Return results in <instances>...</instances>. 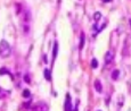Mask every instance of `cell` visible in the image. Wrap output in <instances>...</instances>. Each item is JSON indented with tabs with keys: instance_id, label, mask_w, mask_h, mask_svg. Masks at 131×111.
Instances as JSON below:
<instances>
[{
	"instance_id": "obj_1",
	"label": "cell",
	"mask_w": 131,
	"mask_h": 111,
	"mask_svg": "<svg viewBox=\"0 0 131 111\" xmlns=\"http://www.w3.org/2000/svg\"><path fill=\"white\" fill-rule=\"evenodd\" d=\"M11 49L9 43L6 41V40H1L0 41V57L1 58H7L10 56Z\"/></svg>"
},
{
	"instance_id": "obj_2",
	"label": "cell",
	"mask_w": 131,
	"mask_h": 111,
	"mask_svg": "<svg viewBox=\"0 0 131 111\" xmlns=\"http://www.w3.org/2000/svg\"><path fill=\"white\" fill-rule=\"evenodd\" d=\"M64 108H65V110H66V111L72 110V102H71V96H70V94H66V101H65Z\"/></svg>"
},
{
	"instance_id": "obj_3",
	"label": "cell",
	"mask_w": 131,
	"mask_h": 111,
	"mask_svg": "<svg viewBox=\"0 0 131 111\" xmlns=\"http://www.w3.org/2000/svg\"><path fill=\"white\" fill-rule=\"evenodd\" d=\"M33 110H45V111H47L48 110V107H47V104H45V103H39V104H35V106L33 107Z\"/></svg>"
},
{
	"instance_id": "obj_4",
	"label": "cell",
	"mask_w": 131,
	"mask_h": 111,
	"mask_svg": "<svg viewBox=\"0 0 131 111\" xmlns=\"http://www.w3.org/2000/svg\"><path fill=\"white\" fill-rule=\"evenodd\" d=\"M113 58H114V55H113V52H112V51H108V52L106 53V56H105V62H106V63L112 62Z\"/></svg>"
},
{
	"instance_id": "obj_5",
	"label": "cell",
	"mask_w": 131,
	"mask_h": 111,
	"mask_svg": "<svg viewBox=\"0 0 131 111\" xmlns=\"http://www.w3.org/2000/svg\"><path fill=\"white\" fill-rule=\"evenodd\" d=\"M95 88H96V91L98 93L103 92V85H102V83H100V81H98V79L95 82Z\"/></svg>"
},
{
	"instance_id": "obj_6",
	"label": "cell",
	"mask_w": 131,
	"mask_h": 111,
	"mask_svg": "<svg viewBox=\"0 0 131 111\" xmlns=\"http://www.w3.org/2000/svg\"><path fill=\"white\" fill-rule=\"evenodd\" d=\"M119 76H120V70L115 69V70L112 71V78L114 79V81H116V79L119 78Z\"/></svg>"
},
{
	"instance_id": "obj_7",
	"label": "cell",
	"mask_w": 131,
	"mask_h": 111,
	"mask_svg": "<svg viewBox=\"0 0 131 111\" xmlns=\"http://www.w3.org/2000/svg\"><path fill=\"white\" fill-rule=\"evenodd\" d=\"M43 75H45V78L47 79V81H50L51 79V74H50V70H49V69H45Z\"/></svg>"
},
{
	"instance_id": "obj_8",
	"label": "cell",
	"mask_w": 131,
	"mask_h": 111,
	"mask_svg": "<svg viewBox=\"0 0 131 111\" xmlns=\"http://www.w3.org/2000/svg\"><path fill=\"white\" fill-rule=\"evenodd\" d=\"M57 53H58V43L55 42V45H54V59L57 57Z\"/></svg>"
},
{
	"instance_id": "obj_9",
	"label": "cell",
	"mask_w": 131,
	"mask_h": 111,
	"mask_svg": "<svg viewBox=\"0 0 131 111\" xmlns=\"http://www.w3.org/2000/svg\"><path fill=\"white\" fill-rule=\"evenodd\" d=\"M100 18H102V14L99 13V11H96V13L94 14V19L96 22H98V21H100Z\"/></svg>"
},
{
	"instance_id": "obj_10",
	"label": "cell",
	"mask_w": 131,
	"mask_h": 111,
	"mask_svg": "<svg viewBox=\"0 0 131 111\" xmlns=\"http://www.w3.org/2000/svg\"><path fill=\"white\" fill-rule=\"evenodd\" d=\"M91 67H92V68H97V67H98V61H97L96 59H92V60H91Z\"/></svg>"
},
{
	"instance_id": "obj_11",
	"label": "cell",
	"mask_w": 131,
	"mask_h": 111,
	"mask_svg": "<svg viewBox=\"0 0 131 111\" xmlns=\"http://www.w3.org/2000/svg\"><path fill=\"white\" fill-rule=\"evenodd\" d=\"M83 44H84V35H81V43H80V45H79V48H80V50L83 48Z\"/></svg>"
},
{
	"instance_id": "obj_12",
	"label": "cell",
	"mask_w": 131,
	"mask_h": 111,
	"mask_svg": "<svg viewBox=\"0 0 131 111\" xmlns=\"http://www.w3.org/2000/svg\"><path fill=\"white\" fill-rule=\"evenodd\" d=\"M5 74H9L8 69H6V68H1V69H0V75H5Z\"/></svg>"
},
{
	"instance_id": "obj_13",
	"label": "cell",
	"mask_w": 131,
	"mask_h": 111,
	"mask_svg": "<svg viewBox=\"0 0 131 111\" xmlns=\"http://www.w3.org/2000/svg\"><path fill=\"white\" fill-rule=\"evenodd\" d=\"M30 94H31V93H30V90H24V92H23V96H24V98H29Z\"/></svg>"
},
{
	"instance_id": "obj_14",
	"label": "cell",
	"mask_w": 131,
	"mask_h": 111,
	"mask_svg": "<svg viewBox=\"0 0 131 111\" xmlns=\"http://www.w3.org/2000/svg\"><path fill=\"white\" fill-rule=\"evenodd\" d=\"M24 79L26 81V83H31V82H30V77L27 76V75H26V76H24Z\"/></svg>"
},
{
	"instance_id": "obj_15",
	"label": "cell",
	"mask_w": 131,
	"mask_h": 111,
	"mask_svg": "<svg viewBox=\"0 0 131 111\" xmlns=\"http://www.w3.org/2000/svg\"><path fill=\"white\" fill-rule=\"evenodd\" d=\"M24 32H25V33L29 32V26H24Z\"/></svg>"
},
{
	"instance_id": "obj_16",
	"label": "cell",
	"mask_w": 131,
	"mask_h": 111,
	"mask_svg": "<svg viewBox=\"0 0 131 111\" xmlns=\"http://www.w3.org/2000/svg\"><path fill=\"white\" fill-rule=\"evenodd\" d=\"M103 1H104V2H111L112 0H103Z\"/></svg>"
}]
</instances>
